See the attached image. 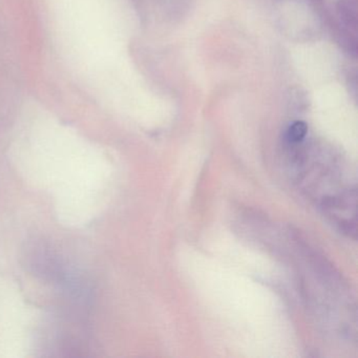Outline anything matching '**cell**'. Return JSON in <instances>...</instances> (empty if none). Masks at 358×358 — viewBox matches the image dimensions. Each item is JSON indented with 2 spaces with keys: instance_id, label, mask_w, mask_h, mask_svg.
I'll use <instances>...</instances> for the list:
<instances>
[{
  "instance_id": "cell-1",
  "label": "cell",
  "mask_w": 358,
  "mask_h": 358,
  "mask_svg": "<svg viewBox=\"0 0 358 358\" xmlns=\"http://www.w3.org/2000/svg\"><path fill=\"white\" fill-rule=\"evenodd\" d=\"M308 127L303 121H296L288 129V139L292 142H299L307 135Z\"/></svg>"
}]
</instances>
